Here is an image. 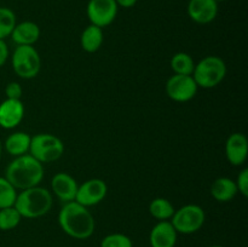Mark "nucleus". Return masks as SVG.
I'll return each instance as SVG.
<instances>
[{"mask_svg":"<svg viewBox=\"0 0 248 247\" xmlns=\"http://www.w3.org/2000/svg\"><path fill=\"white\" fill-rule=\"evenodd\" d=\"M58 223L68 236L77 240L89 239L96 228L92 213L77 201L64 203L58 215Z\"/></svg>","mask_w":248,"mask_h":247,"instance_id":"1","label":"nucleus"},{"mask_svg":"<svg viewBox=\"0 0 248 247\" xmlns=\"http://www.w3.org/2000/svg\"><path fill=\"white\" fill-rule=\"evenodd\" d=\"M5 178L16 189L33 188L40 184L44 178V166L31 154L17 156L7 165Z\"/></svg>","mask_w":248,"mask_h":247,"instance_id":"2","label":"nucleus"},{"mask_svg":"<svg viewBox=\"0 0 248 247\" xmlns=\"http://www.w3.org/2000/svg\"><path fill=\"white\" fill-rule=\"evenodd\" d=\"M52 194L47 189L36 185L24 189L17 194L14 207L24 218H39L50 212L52 207Z\"/></svg>","mask_w":248,"mask_h":247,"instance_id":"3","label":"nucleus"},{"mask_svg":"<svg viewBox=\"0 0 248 247\" xmlns=\"http://www.w3.org/2000/svg\"><path fill=\"white\" fill-rule=\"evenodd\" d=\"M227 75V65L222 58L217 56H207L195 64L193 77L199 87L213 89L224 80Z\"/></svg>","mask_w":248,"mask_h":247,"instance_id":"4","label":"nucleus"},{"mask_svg":"<svg viewBox=\"0 0 248 247\" xmlns=\"http://www.w3.org/2000/svg\"><path fill=\"white\" fill-rule=\"evenodd\" d=\"M64 153L62 140L51 133H39L31 137L29 154L41 164L53 162L60 159Z\"/></svg>","mask_w":248,"mask_h":247,"instance_id":"5","label":"nucleus"},{"mask_svg":"<svg viewBox=\"0 0 248 247\" xmlns=\"http://www.w3.org/2000/svg\"><path fill=\"white\" fill-rule=\"evenodd\" d=\"M14 72L22 79H33L39 74L41 58L39 52L31 45H18L11 58Z\"/></svg>","mask_w":248,"mask_h":247,"instance_id":"6","label":"nucleus"},{"mask_svg":"<svg viewBox=\"0 0 248 247\" xmlns=\"http://www.w3.org/2000/svg\"><path fill=\"white\" fill-rule=\"evenodd\" d=\"M205 211L198 205H186L174 211L171 223L177 232L194 234L202 228L205 223Z\"/></svg>","mask_w":248,"mask_h":247,"instance_id":"7","label":"nucleus"},{"mask_svg":"<svg viewBox=\"0 0 248 247\" xmlns=\"http://www.w3.org/2000/svg\"><path fill=\"white\" fill-rule=\"evenodd\" d=\"M198 84L194 80L193 75L174 74L166 82V93L172 101L188 102L195 97L198 92Z\"/></svg>","mask_w":248,"mask_h":247,"instance_id":"8","label":"nucleus"},{"mask_svg":"<svg viewBox=\"0 0 248 247\" xmlns=\"http://www.w3.org/2000/svg\"><path fill=\"white\" fill-rule=\"evenodd\" d=\"M119 6L115 0H90L86 12L93 26L104 28L114 22L118 15Z\"/></svg>","mask_w":248,"mask_h":247,"instance_id":"9","label":"nucleus"},{"mask_svg":"<svg viewBox=\"0 0 248 247\" xmlns=\"http://www.w3.org/2000/svg\"><path fill=\"white\" fill-rule=\"evenodd\" d=\"M107 193H108V186L106 182L99 178H92L78 188L75 201L85 207L94 206L104 200Z\"/></svg>","mask_w":248,"mask_h":247,"instance_id":"10","label":"nucleus"},{"mask_svg":"<svg viewBox=\"0 0 248 247\" xmlns=\"http://www.w3.org/2000/svg\"><path fill=\"white\" fill-rule=\"evenodd\" d=\"M186 10L195 23L207 24L217 17L218 2L216 0H189Z\"/></svg>","mask_w":248,"mask_h":247,"instance_id":"11","label":"nucleus"},{"mask_svg":"<svg viewBox=\"0 0 248 247\" xmlns=\"http://www.w3.org/2000/svg\"><path fill=\"white\" fill-rule=\"evenodd\" d=\"M24 116V106L21 99H5L0 104V126L11 130L18 126Z\"/></svg>","mask_w":248,"mask_h":247,"instance_id":"12","label":"nucleus"},{"mask_svg":"<svg viewBox=\"0 0 248 247\" xmlns=\"http://www.w3.org/2000/svg\"><path fill=\"white\" fill-rule=\"evenodd\" d=\"M225 155L234 166H241L248 156V140L244 133H232L225 143Z\"/></svg>","mask_w":248,"mask_h":247,"instance_id":"13","label":"nucleus"},{"mask_svg":"<svg viewBox=\"0 0 248 247\" xmlns=\"http://www.w3.org/2000/svg\"><path fill=\"white\" fill-rule=\"evenodd\" d=\"M51 188H52L53 194L65 203L75 201L79 185L70 174L65 173V172H60L53 176L52 181H51Z\"/></svg>","mask_w":248,"mask_h":247,"instance_id":"14","label":"nucleus"},{"mask_svg":"<svg viewBox=\"0 0 248 247\" xmlns=\"http://www.w3.org/2000/svg\"><path fill=\"white\" fill-rule=\"evenodd\" d=\"M176 229L169 220H160L154 225L149 235L152 247H174L177 242Z\"/></svg>","mask_w":248,"mask_h":247,"instance_id":"15","label":"nucleus"},{"mask_svg":"<svg viewBox=\"0 0 248 247\" xmlns=\"http://www.w3.org/2000/svg\"><path fill=\"white\" fill-rule=\"evenodd\" d=\"M17 45H31L35 44L40 38V28L31 21L17 23L10 35Z\"/></svg>","mask_w":248,"mask_h":247,"instance_id":"16","label":"nucleus"},{"mask_svg":"<svg viewBox=\"0 0 248 247\" xmlns=\"http://www.w3.org/2000/svg\"><path fill=\"white\" fill-rule=\"evenodd\" d=\"M211 195L213 199L219 202H228L232 201L239 193L236 183L232 179L227 178V177H220L217 178L211 185Z\"/></svg>","mask_w":248,"mask_h":247,"instance_id":"17","label":"nucleus"},{"mask_svg":"<svg viewBox=\"0 0 248 247\" xmlns=\"http://www.w3.org/2000/svg\"><path fill=\"white\" fill-rule=\"evenodd\" d=\"M31 137L26 132L11 133L5 140V149L12 156L17 157L28 154Z\"/></svg>","mask_w":248,"mask_h":247,"instance_id":"18","label":"nucleus"},{"mask_svg":"<svg viewBox=\"0 0 248 247\" xmlns=\"http://www.w3.org/2000/svg\"><path fill=\"white\" fill-rule=\"evenodd\" d=\"M80 43H81V47L86 52H96V51H98L101 48L102 44H103V31L99 27L90 24L82 31Z\"/></svg>","mask_w":248,"mask_h":247,"instance_id":"19","label":"nucleus"},{"mask_svg":"<svg viewBox=\"0 0 248 247\" xmlns=\"http://www.w3.org/2000/svg\"><path fill=\"white\" fill-rule=\"evenodd\" d=\"M174 207L167 199L156 198L150 202L149 212L155 219L167 220L171 219L174 213Z\"/></svg>","mask_w":248,"mask_h":247,"instance_id":"20","label":"nucleus"},{"mask_svg":"<svg viewBox=\"0 0 248 247\" xmlns=\"http://www.w3.org/2000/svg\"><path fill=\"white\" fill-rule=\"evenodd\" d=\"M171 68L174 74L178 75H193L195 63L190 55L186 52H178L172 57Z\"/></svg>","mask_w":248,"mask_h":247,"instance_id":"21","label":"nucleus"},{"mask_svg":"<svg viewBox=\"0 0 248 247\" xmlns=\"http://www.w3.org/2000/svg\"><path fill=\"white\" fill-rule=\"evenodd\" d=\"M16 15L9 7H0V39L11 35L12 31L16 27Z\"/></svg>","mask_w":248,"mask_h":247,"instance_id":"22","label":"nucleus"},{"mask_svg":"<svg viewBox=\"0 0 248 247\" xmlns=\"http://www.w3.org/2000/svg\"><path fill=\"white\" fill-rule=\"evenodd\" d=\"M22 216L18 211L11 206V207L0 208V230H12L21 223Z\"/></svg>","mask_w":248,"mask_h":247,"instance_id":"23","label":"nucleus"},{"mask_svg":"<svg viewBox=\"0 0 248 247\" xmlns=\"http://www.w3.org/2000/svg\"><path fill=\"white\" fill-rule=\"evenodd\" d=\"M16 198V188L5 177H0V208L14 206Z\"/></svg>","mask_w":248,"mask_h":247,"instance_id":"24","label":"nucleus"},{"mask_svg":"<svg viewBox=\"0 0 248 247\" xmlns=\"http://www.w3.org/2000/svg\"><path fill=\"white\" fill-rule=\"evenodd\" d=\"M101 247H133V242L127 235L115 232L107 235L102 240Z\"/></svg>","mask_w":248,"mask_h":247,"instance_id":"25","label":"nucleus"},{"mask_svg":"<svg viewBox=\"0 0 248 247\" xmlns=\"http://www.w3.org/2000/svg\"><path fill=\"white\" fill-rule=\"evenodd\" d=\"M239 193H241L245 198L248 196V169H244L237 176V181L235 182Z\"/></svg>","mask_w":248,"mask_h":247,"instance_id":"26","label":"nucleus"},{"mask_svg":"<svg viewBox=\"0 0 248 247\" xmlns=\"http://www.w3.org/2000/svg\"><path fill=\"white\" fill-rule=\"evenodd\" d=\"M5 93L9 99H21L22 97V87L18 82L12 81L6 85L5 89Z\"/></svg>","mask_w":248,"mask_h":247,"instance_id":"27","label":"nucleus"},{"mask_svg":"<svg viewBox=\"0 0 248 247\" xmlns=\"http://www.w3.org/2000/svg\"><path fill=\"white\" fill-rule=\"evenodd\" d=\"M7 58H9V47H7L5 40L0 39V67L6 63Z\"/></svg>","mask_w":248,"mask_h":247,"instance_id":"28","label":"nucleus"},{"mask_svg":"<svg viewBox=\"0 0 248 247\" xmlns=\"http://www.w3.org/2000/svg\"><path fill=\"white\" fill-rule=\"evenodd\" d=\"M118 6L124 7V9H130V7H133L136 4H137L138 0H115Z\"/></svg>","mask_w":248,"mask_h":247,"instance_id":"29","label":"nucleus"},{"mask_svg":"<svg viewBox=\"0 0 248 247\" xmlns=\"http://www.w3.org/2000/svg\"><path fill=\"white\" fill-rule=\"evenodd\" d=\"M1 152H2V145H1V142H0V156H1Z\"/></svg>","mask_w":248,"mask_h":247,"instance_id":"30","label":"nucleus"},{"mask_svg":"<svg viewBox=\"0 0 248 247\" xmlns=\"http://www.w3.org/2000/svg\"><path fill=\"white\" fill-rule=\"evenodd\" d=\"M211 247H224V246H219V245H215V246H211Z\"/></svg>","mask_w":248,"mask_h":247,"instance_id":"31","label":"nucleus"},{"mask_svg":"<svg viewBox=\"0 0 248 247\" xmlns=\"http://www.w3.org/2000/svg\"><path fill=\"white\" fill-rule=\"evenodd\" d=\"M217 2H220V1H225V0H216Z\"/></svg>","mask_w":248,"mask_h":247,"instance_id":"32","label":"nucleus"}]
</instances>
